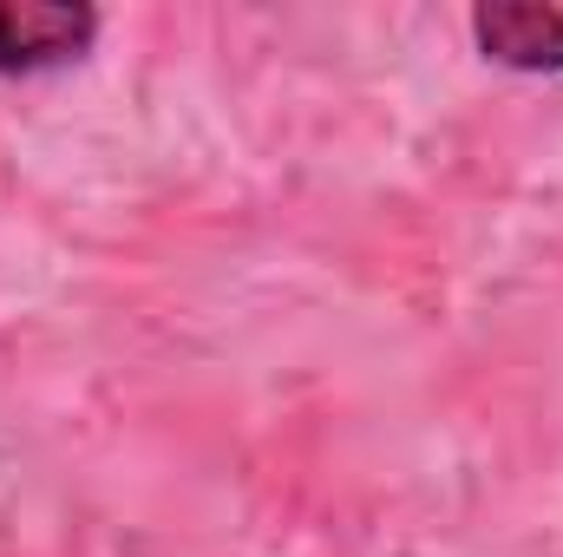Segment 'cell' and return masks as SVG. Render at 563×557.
<instances>
[{
	"label": "cell",
	"mask_w": 563,
	"mask_h": 557,
	"mask_svg": "<svg viewBox=\"0 0 563 557\" xmlns=\"http://www.w3.org/2000/svg\"><path fill=\"white\" fill-rule=\"evenodd\" d=\"M472 40L492 66L511 73H563V7L544 0H485L472 7Z\"/></svg>",
	"instance_id": "cell-2"
},
{
	"label": "cell",
	"mask_w": 563,
	"mask_h": 557,
	"mask_svg": "<svg viewBox=\"0 0 563 557\" xmlns=\"http://www.w3.org/2000/svg\"><path fill=\"white\" fill-rule=\"evenodd\" d=\"M99 13L86 0H0V79H33L86 59Z\"/></svg>",
	"instance_id": "cell-1"
}]
</instances>
